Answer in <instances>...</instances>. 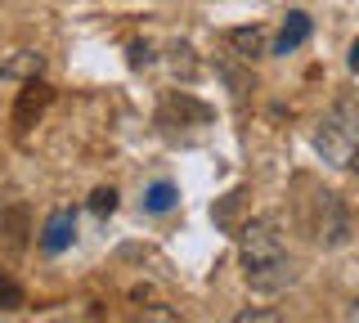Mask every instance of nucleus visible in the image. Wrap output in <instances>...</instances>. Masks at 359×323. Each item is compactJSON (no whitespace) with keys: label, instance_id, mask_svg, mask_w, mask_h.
Masks as SVG:
<instances>
[{"label":"nucleus","instance_id":"4","mask_svg":"<svg viewBox=\"0 0 359 323\" xmlns=\"http://www.w3.org/2000/svg\"><path fill=\"white\" fill-rule=\"evenodd\" d=\"M72 238H76V220H72V211H54V216L45 220V229H41V247L50 252V256H59L63 247H72Z\"/></svg>","mask_w":359,"mask_h":323},{"label":"nucleus","instance_id":"10","mask_svg":"<svg viewBox=\"0 0 359 323\" xmlns=\"http://www.w3.org/2000/svg\"><path fill=\"white\" fill-rule=\"evenodd\" d=\"M269 319H278L274 310H243L238 315V323H269Z\"/></svg>","mask_w":359,"mask_h":323},{"label":"nucleus","instance_id":"6","mask_svg":"<svg viewBox=\"0 0 359 323\" xmlns=\"http://www.w3.org/2000/svg\"><path fill=\"white\" fill-rule=\"evenodd\" d=\"M144 207H149V211H171V207H175V188L166 184V180L153 184L149 193H144Z\"/></svg>","mask_w":359,"mask_h":323},{"label":"nucleus","instance_id":"12","mask_svg":"<svg viewBox=\"0 0 359 323\" xmlns=\"http://www.w3.org/2000/svg\"><path fill=\"white\" fill-rule=\"evenodd\" d=\"M346 319H359V301H351V310H346Z\"/></svg>","mask_w":359,"mask_h":323},{"label":"nucleus","instance_id":"2","mask_svg":"<svg viewBox=\"0 0 359 323\" xmlns=\"http://www.w3.org/2000/svg\"><path fill=\"white\" fill-rule=\"evenodd\" d=\"M314 149H319V158L332 162V166H351L359 158V99L332 104V113L319 121V130H314Z\"/></svg>","mask_w":359,"mask_h":323},{"label":"nucleus","instance_id":"5","mask_svg":"<svg viewBox=\"0 0 359 323\" xmlns=\"http://www.w3.org/2000/svg\"><path fill=\"white\" fill-rule=\"evenodd\" d=\"M306 36H310V18L306 14H287V23H283V32H278V41H274V54H292L297 46H306Z\"/></svg>","mask_w":359,"mask_h":323},{"label":"nucleus","instance_id":"11","mask_svg":"<svg viewBox=\"0 0 359 323\" xmlns=\"http://www.w3.org/2000/svg\"><path fill=\"white\" fill-rule=\"evenodd\" d=\"M351 68H359V41L351 46Z\"/></svg>","mask_w":359,"mask_h":323},{"label":"nucleus","instance_id":"3","mask_svg":"<svg viewBox=\"0 0 359 323\" xmlns=\"http://www.w3.org/2000/svg\"><path fill=\"white\" fill-rule=\"evenodd\" d=\"M351 238V216H346L337 193H319V242L323 247H341Z\"/></svg>","mask_w":359,"mask_h":323},{"label":"nucleus","instance_id":"1","mask_svg":"<svg viewBox=\"0 0 359 323\" xmlns=\"http://www.w3.org/2000/svg\"><path fill=\"white\" fill-rule=\"evenodd\" d=\"M238 252H243V278L252 292H283V287L297 278L292 270V256L278 238L274 220H252L238 233Z\"/></svg>","mask_w":359,"mask_h":323},{"label":"nucleus","instance_id":"9","mask_svg":"<svg viewBox=\"0 0 359 323\" xmlns=\"http://www.w3.org/2000/svg\"><path fill=\"white\" fill-rule=\"evenodd\" d=\"M90 211H99V216H112V211H117V193H112V188H95V198H90Z\"/></svg>","mask_w":359,"mask_h":323},{"label":"nucleus","instance_id":"7","mask_svg":"<svg viewBox=\"0 0 359 323\" xmlns=\"http://www.w3.org/2000/svg\"><path fill=\"white\" fill-rule=\"evenodd\" d=\"M229 41H233V46H238V50L247 54V59H256V54H261V27H252V32L243 27V32H233Z\"/></svg>","mask_w":359,"mask_h":323},{"label":"nucleus","instance_id":"13","mask_svg":"<svg viewBox=\"0 0 359 323\" xmlns=\"http://www.w3.org/2000/svg\"><path fill=\"white\" fill-rule=\"evenodd\" d=\"M351 166H355V171H359V162H351Z\"/></svg>","mask_w":359,"mask_h":323},{"label":"nucleus","instance_id":"8","mask_svg":"<svg viewBox=\"0 0 359 323\" xmlns=\"http://www.w3.org/2000/svg\"><path fill=\"white\" fill-rule=\"evenodd\" d=\"M22 305V287L9 274H0V310H18Z\"/></svg>","mask_w":359,"mask_h":323}]
</instances>
